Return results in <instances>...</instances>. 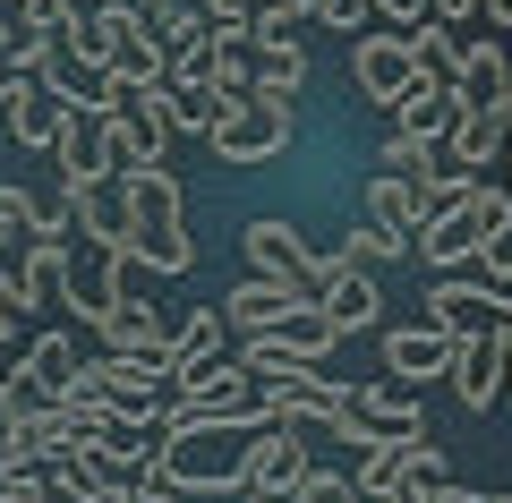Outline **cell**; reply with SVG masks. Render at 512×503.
I'll use <instances>...</instances> for the list:
<instances>
[{"label":"cell","instance_id":"13","mask_svg":"<svg viewBox=\"0 0 512 503\" xmlns=\"http://www.w3.org/2000/svg\"><path fill=\"white\" fill-rule=\"evenodd\" d=\"M60 222H77V231H86L94 248L128 256V214H120V171H111V180H60Z\"/></svg>","mask_w":512,"mask_h":503},{"label":"cell","instance_id":"3","mask_svg":"<svg viewBox=\"0 0 512 503\" xmlns=\"http://www.w3.org/2000/svg\"><path fill=\"white\" fill-rule=\"evenodd\" d=\"M205 154H214V162H231V171H256V162L291 154V103H265V94L231 103L214 128H205Z\"/></svg>","mask_w":512,"mask_h":503},{"label":"cell","instance_id":"25","mask_svg":"<svg viewBox=\"0 0 512 503\" xmlns=\"http://www.w3.org/2000/svg\"><path fill=\"white\" fill-rule=\"evenodd\" d=\"M69 239H26V265H18V282H26V307H60V290H69Z\"/></svg>","mask_w":512,"mask_h":503},{"label":"cell","instance_id":"40","mask_svg":"<svg viewBox=\"0 0 512 503\" xmlns=\"http://www.w3.org/2000/svg\"><path fill=\"white\" fill-rule=\"evenodd\" d=\"M52 9H77V0H52Z\"/></svg>","mask_w":512,"mask_h":503},{"label":"cell","instance_id":"9","mask_svg":"<svg viewBox=\"0 0 512 503\" xmlns=\"http://www.w3.org/2000/svg\"><path fill=\"white\" fill-rule=\"evenodd\" d=\"M333 410H342V376H325V367L256 384V418H274V427H333Z\"/></svg>","mask_w":512,"mask_h":503},{"label":"cell","instance_id":"26","mask_svg":"<svg viewBox=\"0 0 512 503\" xmlns=\"http://www.w3.org/2000/svg\"><path fill=\"white\" fill-rule=\"evenodd\" d=\"M94 333H103V350H163V342H171V333L154 324V307L137 299V290H120V299H111V316L94 324Z\"/></svg>","mask_w":512,"mask_h":503},{"label":"cell","instance_id":"22","mask_svg":"<svg viewBox=\"0 0 512 503\" xmlns=\"http://www.w3.org/2000/svg\"><path fill=\"white\" fill-rule=\"evenodd\" d=\"M359 222H376V231H393V239H419V222H427V197L410 180H393V171H376L367 180V214Z\"/></svg>","mask_w":512,"mask_h":503},{"label":"cell","instance_id":"38","mask_svg":"<svg viewBox=\"0 0 512 503\" xmlns=\"http://www.w3.org/2000/svg\"><path fill=\"white\" fill-rule=\"evenodd\" d=\"M9 94H18V69H9V60H0V111H9Z\"/></svg>","mask_w":512,"mask_h":503},{"label":"cell","instance_id":"4","mask_svg":"<svg viewBox=\"0 0 512 503\" xmlns=\"http://www.w3.org/2000/svg\"><path fill=\"white\" fill-rule=\"evenodd\" d=\"M419 401H410V384L393 393V384H342V410H333V435H342L350 452L367 444H393V435H419Z\"/></svg>","mask_w":512,"mask_h":503},{"label":"cell","instance_id":"16","mask_svg":"<svg viewBox=\"0 0 512 503\" xmlns=\"http://www.w3.org/2000/svg\"><path fill=\"white\" fill-rule=\"evenodd\" d=\"M453 94H461V111L504 103V94H512V52H504V43H487V35H470V43H461V60H453Z\"/></svg>","mask_w":512,"mask_h":503},{"label":"cell","instance_id":"31","mask_svg":"<svg viewBox=\"0 0 512 503\" xmlns=\"http://www.w3.org/2000/svg\"><path fill=\"white\" fill-rule=\"evenodd\" d=\"M333 256H350V265H367V273H376V265H402V256H410V239L376 231V222H350V239H342Z\"/></svg>","mask_w":512,"mask_h":503},{"label":"cell","instance_id":"10","mask_svg":"<svg viewBox=\"0 0 512 503\" xmlns=\"http://www.w3.org/2000/svg\"><path fill=\"white\" fill-rule=\"evenodd\" d=\"M504 333L512 324H470V333H453V393H461V410H487L495 393H504Z\"/></svg>","mask_w":512,"mask_h":503},{"label":"cell","instance_id":"42","mask_svg":"<svg viewBox=\"0 0 512 503\" xmlns=\"http://www.w3.org/2000/svg\"><path fill=\"white\" fill-rule=\"evenodd\" d=\"M504 162H512V145H504Z\"/></svg>","mask_w":512,"mask_h":503},{"label":"cell","instance_id":"15","mask_svg":"<svg viewBox=\"0 0 512 503\" xmlns=\"http://www.w3.org/2000/svg\"><path fill=\"white\" fill-rule=\"evenodd\" d=\"M60 111H69V94L52 86V77H18V94H9V137H18V154H52L60 137Z\"/></svg>","mask_w":512,"mask_h":503},{"label":"cell","instance_id":"28","mask_svg":"<svg viewBox=\"0 0 512 503\" xmlns=\"http://www.w3.org/2000/svg\"><path fill=\"white\" fill-rule=\"evenodd\" d=\"M393 120H402L410 137H427V145H444V128L461 120V94H453V86H419V94H410L402 111H393Z\"/></svg>","mask_w":512,"mask_h":503},{"label":"cell","instance_id":"41","mask_svg":"<svg viewBox=\"0 0 512 503\" xmlns=\"http://www.w3.org/2000/svg\"><path fill=\"white\" fill-rule=\"evenodd\" d=\"M504 52H512V26H504Z\"/></svg>","mask_w":512,"mask_h":503},{"label":"cell","instance_id":"17","mask_svg":"<svg viewBox=\"0 0 512 503\" xmlns=\"http://www.w3.org/2000/svg\"><path fill=\"white\" fill-rule=\"evenodd\" d=\"M128 256H111V248H94V265H69V290H60V307H69L77 324H103L111 316V299L128 290Z\"/></svg>","mask_w":512,"mask_h":503},{"label":"cell","instance_id":"12","mask_svg":"<svg viewBox=\"0 0 512 503\" xmlns=\"http://www.w3.org/2000/svg\"><path fill=\"white\" fill-rule=\"evenodd\" d=\"M308 299L333 316V333H367V324L384 316L376 273H367V265H350V256H325V273H316V290H308Z\"/></svg>","mask_w":512,"mask_h":503},{"label":"cell","instance_id":"8","mask_svg":"<svg viewBox=\"0 0 512 503\" xmlns=\"http://www.w3.org/2000/svg\"><path fill=\"white\" fill-rule=\"evenodd\" d=\"M239 248H248V273H274V282H291V290H316V273H325V256H316L291 222H274V214L239 222Z\"/></svg>","mask_w":512,"mask_h":503},{"label":"cell","instance_id":"27","mask_svg":"<svg viewBox=\"0 0 512 503\" xmlns=\"http://www.w3.org/2000/svg\"><path fill=\"white\" fill-rule=\"evenodd\" d=\"M103 154H111V171H137V162H163V145L146 137V120L137 111H103Z\"/></svg>","mask_w":512,"mask_h":503},{"label":"cell","instance_id":"19","mask_svg":"<svg viewBox=\"0 0 512 503\" xmlns=\"http://www.w3.org/2000/svg\"><path fill=\"white\" fill-rule=\"evenodd\" d=\"M299 299H308V290L274 282V273H248V282H239V290H222V324H231L239 342H248V333H265V324H274V316H291Z\"/></svg>","mask_w":512,"mask_h":503},{"label":"cell","instance_id":"20","mask_svg":"<svg viewBox=\"0 0 512 503\" xmlns=\"http://www.w3.org/2000/svg\"><path fill=\"white\" fill-rule=\"evenodd\" d=\"M214 359H231V324H222V307H197V316L171 333V393H180L188 376H205Z\"/></svg>","mask_w":512,"mask_h":503},{"label":"cell","instance_id":"39","mask_svg":"<svg viewBox=\"0 0 512 503\" xmlns=\"http://www.w3.org/2000/svg\"><path fill=\"white\" fill-rule=\"evenodd\" d=\"M504 384H512V333H504Z\"/></svg>","mask_w":512,"mask_h":503},{"label":"cell","instance_id":"35","mask_svg":"<svg viewBox=\"0 0 512 503\" xmlns=\"http://www.w3.org/2000/svg\"><path fill=\"white\" fill-rule=\"evenodd\" d=\"M367 18H384V35H410V26H427L436 9H427V0H367Z\"/></svg>","mask_w":512,"mask_h":503},{"label":"cell","instance_id":"2","mask_svg":"<svg viewBox=\"0 0 512 503\" xmlns=\"http://www.w3.org/2000/svg\"><path fill=\"white\" fill-rule=\"evenodd\" d=\"M504 222H512V188L470 180L461 197L427 205V222H419V239H410V256H419V265H436V273H461L495 231H504Z\"/></svg>","mask_w":512,"mask_h":503},{"label":"cell","instance_id":"36","mask_svg":"<svg viewBox=\"0 0 512 503\" xmlns=\"http://www.w3.org/2000/svg\"><path fill=\"white\" fill-rule=\"evenodd\" d=\"M427 9H436L444 26H453V18H487V26H512V0H427Z\"/></svg>","mask_w":512,"mask_h":503},{"label":"cell","instance_id":"37","mask_svg":"<svg viewBox=\"0 0 512 503\" xmlns=\"http://www.w3.org/2000/svg\"><path fill=\"white\" fill-rule=\"evenodd\" d=\"M308 18L333 26V35H359V26H367V0H308Z\"/></svg>","mask_w":512,"mask_h":503},{"label":"cell","instance_id":"7","mask_svg":"<svg viewBox=\"0 0 512 503\" xmlns=\"http://www.w3.org/2000/svg\"><path fill=\"white\" fill-rule=\"evenodd\" d=\"M350 86H359L376 111H402L427 77H419V60H410L402 35H359V52H350Z\"/></svg>","mask_w":512,"mask_h":503},{"label":"cell","instance_id":"33","mask_svg":"<svg viewBox=\"0 0 512 503\" xmlns=\"http://www.w3.org/2000/svg\"><path fill=\"white\" fill-rule=\"evenodd\" d=\"M0 26H9V35H52L60 9L52 0H0Z\"/></svg>","mask_w":512,"mask_h":503},{"label":"cell","instance_id":"32","mask_svg":"<svg viewBox=\"0 0 512 503\" xmlns=\"http://www.w3.org/2000/svg\"><path fill=\"white\" fill-rule=\"evenodd\" d=\"M111 503H180V478H171L163 461H146L137 478H128V495H111Z\"/></svg>","mask_w":512,"mask_h":503},{"label":"cell","instance_id":"24","mask_svg":"<svg viewBox=\"0 0 512 503\" xmlns=\"http://www.w3.org/2000/svg\"><path fill=\"white\" fill-rule=\"evenodd\" d=\"M18 359H26V367L43 376V393H52V401L69 393L77 376H86V342H77V333H60V324H52V333H35V342H26Z\"/></svg>","mask_w":512,"mask_h":503},{"label":"cell","instance_id":"1","mask_svg":"<svg viewBox=\"0 0 512 503\" xmlns=\"http://www.w3.org/2000/svg\"><path fill=\"white\" fill-rule=\"evenodd\" d=\"M120 214H128V265L137 273H188L197 265V239H188V214H180V180L163 162L120 171Z\"/></svg>","mask_w":512,"mask_h":503},{"label":"cell","instance_id":"30","mask_svg":"<svg viewBox=\"0 0 512 503\" xmlns=\"http://www.w3.org/2000/svg\"><path fill=\"white\" fill-rule=\"evenodd\" d=\"M376 154H384V171H393V180H410V188H427V171H436V145H427V137H410L402 120L384 128V145H376Z\"/></svg>","mask_w":512,"mask_h":503},{"label":"cell","instance_id":"21","mask_svg":"<svg viewBox=\"0 0 512 503\" xmlns=\"http://www.w3.org/2000/svg\"><path fill=\"white\" fill-rule=\"evenodd\" d=\"M248 77H256L265 103H299V86H308V43H299V35L248 43Z\"/></svg>","mask_w":512,"mask_h":503},{"label":"cell","instance_id":"34","mask_svg":"<svg viewBox=\"0 0 512 503\" xmlns=\"http://www.w3.org/2000/svg\"><path fill=\"white\" fill-rule=\"evenodd\" d=\"M0 503H60L43 469H0Z\"/></svg>","mask_w":512,"mask_h":503},{"label":"cell","instance_id":"11","mask_svg":"<svg viewBox=\"0 0 512 503\" xmlns=\"http://www.w3.org/2000/svg\"><path fill=\"white\" fill-rule=\"evenodd\" d=\"M299 469H308V444H299V427H274V418H256L248 444H239V486H248V495H282Z\"/></svg>","mask_w":512,"mask_h":503},{"label":"cell","instance_id":"23","mask_svg":"<svg viewBox=\"0 0 512 503\" xmlns=\"http://www.w3.org/2000/svg\"><path fill=\"white\" fill-rule=\"evenodd\" d=\"M9 239H69V222H60V205H43L35 188L0 180V248Z\"/></svg>","mask_w":512,"mask_h":503},{"label":"cell","instance_id":"29","mask_svg":"<svg viewBox=\"0 0 512 503\" xmlns=\"http://www.w3.org/2000/svg\"><path fill=\"white\" fill-rule=\"evenodd\" d=\"M222 111H231V103H222L214 86H163V120H171V137H205Z\"/></svg>","mask_w":512,"mask_h":503},{"label":"cell","instance_id":"6","mask_svg":"<svg viewBox=\"0 0 512 503\" xmlns=\"http://www.w3.org/2000/svg\"><path fill=\"white\" fill-rule=\"evenodd\" d=\"M248 410H256V376H248L239 359H214L205 376H188L180 393L163 401L171 427H197V418H248Z\"/></svg>","mask_w":512,"mask_h":503},{"label":"cell","instance_id":"5","mask_svg":"<svg viewBox=\"0 0 512 503\" xmlns=\"http://www.w3.org/2000/svg\"><path fill=\"white\" fill-rule=\"evenodd\" d=\"M120 35H128V0H77V9H60V26H52L60 60H77L86 77H103L111 60H120Z\"/></svg>","mask_w":512,"mask_h":503},{"label":"cell","instance_id":"14","mask_svg":"<svg viewBox=\"0 0 512 503\" xmlns=\"http://www.w3.org/2000/svg\"><path fill=\"white\" fill-rule=\"evenodd\" d=\"M453 367V333L436 324H384V376L393 384H436Z\"/></svg>","mask_w":512,"mask_h":503},{"label":"cell","instance_id":"18","mask_svg":"<svg viewBox=\"0 0 512 503\" xmlns=\"http://www.w3.org/2000/svg\"><path fill=\"white\" fill-rule=\"evenodd\" d=\"M52 162H60V180H111V154H103V111H86V103H69V111H60Z\"/></svg>","mask_w":512,"mask_h":503}]
</instances>
